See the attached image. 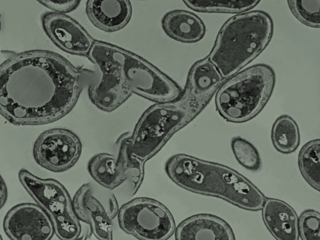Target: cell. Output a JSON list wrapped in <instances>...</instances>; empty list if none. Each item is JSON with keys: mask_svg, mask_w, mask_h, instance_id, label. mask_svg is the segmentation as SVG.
<instances>
[{"mask_svg": "<svg viewBox=\"0 0 320 240\" xmlns=\"http://www.w3.org/2000/svg\"><path fill=\"white\" fill-rule=\"evenodd\" d=\"M41 21L48 36L63 50L73 54L89 52L93 44L92 40L84 30L68 16L49 12L43 14Z\"/></svg>", "mask_w": 320, "mask_h": 240, "instance_id": "cell-11", "label": "cell"}, {"mask_svg": "<svg viewBox=\"0 0 320 240\" xmlns=\"http://www.w3.org/2000/svg\"><path fill=\"white\" fill-rule=\"evenodd\" d=\"M320 215L315 212L307 211L302 215L299 226L303 240H320Z\"/></svg>", "mask_w": 320, "mask_h": 240, "instance_id": "cell-23", "label": "cell"}, {"mask_svg": "<svg viewBox=\"0 0 320 240\" xmlns=\"http://www.w3.org/2000/svg\"><path fill=\"white\" fill-rule=\"evenodd\" d=\"M20 183L47 214L57 236L62 240L78 239L82 232L80 221L74 211L72 200L64 186L53 178H42L22 168L18 173Z\"/></svg>", "mask_w": 320, "mask_h": 240, "instance_id": "cell-5", "label": "cell"}, {"mask_svg": "<svg viewBox=\"0 0 320 240\" xmlns=\"http://www.w3.org/2000/svg\"><path fill=\"white\" fill-rule=\"evenodd\" d=\"M117 215L121 229L140 239H166L174 231V222L169 212L161 203L151 199L132 200L119 208Z\"/></svg>", "mask_w": 320, "mask_h": 240, "instance_id": "cell-6", "label": "cell"}, {"mask_svg": "<svg viewBox=\"0 0 320 240\" xmlns=\"http://www.w3.org/2000/svg\"><path fill=\"white\" fill-rule=\"evenodd\" d=\"M320 140H312L302 148L298 156L300 171L305 179L317 189H320Z\"/></svg>", "mask_w": 320, "mask_h": 240, "instance_id": "cell-18", "label": "cell"}, {"mask_svg": "<svg viewBox=\"0 0 320 240\" xmlns=\"http://www.w3.org/2000/svg\"><path fill=\"white\" fill-rule=\"evenodd\" d=\"M120 62L125 82L132 93L158 102L173 100L181 94L174 82L140 56L123 50Z\"/></svg>", "mask_w": 320, "mask_h": 240, "instance_id": "cell-7", "label": "cell"}, {"mask_svg": "<svg viewBox=\"0 0 320 240\" xmlns=\"http://www.w3.org/2000/svg\"><path fill=\"white\" fill-rule=\"evenodd\" d=\"M271 138L273 145L278 151L284 154L292 153L296 150L300 144L298 126L290 116L282 115L272 125Z\"/></svg>", "mask_w": 320, "mask_h": 240, "instance_id": "cell-17", "label": "cell"}, {"mask_svg": "<svg viewBox=\"0 0 320 240\" xmlns=\"http://www.w3.org/2000/svg\"><path fill=\"white\" fill-rule=\"evenodd\" d=\"M40 4L55 12L64 14L76 8L80 3L78 0H39Z\"/></svg>", "mask_w": 320, "mask_h": 240, "instance_id": "cell-25", "label": "cell"}, {"mask_svg": "<svg viewBox=\"0 0 320 240\" xmlns=\"http://www.w3.org/2000/svg\"><path fill=\"white\" fill-rule=\"evenodd\" d=\"M87 168L96 182L109 189L116 188L128 179L124 170L117 165L116 158L108 153L102 152L93 156L88 161Z\"/></svg>", "mask_w": 320, "mask_h": 240, "instance_id": "cell-16", "label": "cell"}, {"mask_svg": "<svg viewBox=\"0 0 320 240\" xmlns=\"http://www.w3.org/2000/svg\"><path fill=\"white\" fill-rule=\"evenodd\" d=\"M96 64L101 79L98 85L90 86L89 95L99 109L111 112L124 102L132 93L126 84L120 66L106 61Z\"/></svg>", "mask_w": 320, "mask_h": 240, "instance_id": "cell-10", "label": "cell"}, {"mask_svg": "<svg viewBox=\"0 0 320 240\" xmlns=\"http://www.w3.org/2000/svg\"><path fill=\"white\" fill-rule=\"evenodd\" d=\"M273 30L272 20L263 11H252L234 16L221 29L209 59L223 78H229L264 50Z\"/></svg>", "mask_w": 320, "mask_h": 240, "instance_id": "cell-3", "label": "cell"}, {"mask_svg": "<svg viewBox=\"0 0 320 240\" xmlns=\"http://www.w3.org/2000/svg\"><path fill=\"white\" fill-rule=\"evenodd\" d=\"M231 148L237 162L247 169L257 171L260 169L262 162L259 153L250 142L239 136L233 137Z\"/></svg>", "mask_w": 320, "mask_h": 240, "instance_id": "cell-21", "label": "cell"}, {"mask_svg": "<svg viewBox=\"0 0 320 240\" xmlns=\"http://www.w3.org/2000/svg\"><path fill=\"white\" fill-rule=\"evenodd\" d=\"M4 231L14 240H48L54 230L45 212L37 204L19 203L7 213L3 221Z\"/></svg>", "mask_w": 320, "mask_h": 240, "instance_id": "cell-9", "label": "cell"}, {"mask_svg": "<svg viewBox=\"0 0 320 240\" xmlns=\"http://www.w3.org/2000/svg\"><path fill=\"white\" fill-rule=\"evenodd\" d=\"M89 225L91 232L98 239H112V219L103 206L96 198L92 196L87 206Z\"/></svg>", "mask_w": 320, "mask_h": 240, "instance_id": "cell-19", "label": "cell"}, {"mask_svg": "<svg viewBox=\"0 0 320 240\" xmlns=\"http://www.w3.org/2000/svg\"><path fill=\"white\" fill-rule=\"evenodd\" d=\"M87 9L92 21L100 28L112 31L124 26L129 20L132 8L127 0H90Z\"/></svg>", "mask_w": 320, "mask_h": 240, "instance_id": "cell-14", "label": "cell"}, {"mask_svg": "<svg viewBox=\"0 0 320 240\" xmlns=\"http://www.w3.org/2000/svg\"><path fill=\"white\" fill-rule=\"evenodd\" d=\"M288 4L295 17L303 24L319 28L320 0H288Z\"/></svg>", "mask_w": 320, "mask_h": 240, "instance_id": "cell-22", "label": "cell"}, {"mask_svg": "<svg viewBox=\"0 0 320 240\" xmlns=\"http://www.w3.org/2000/svg\"><path fill=\"white\" fill-rule=\"evenodd\" d=\"M276 76L265 64L251 66L230 78L220 87L216 97L219 113L228 121L242 122L263 109L273 93Z\"/></svg>", "mask_w": 320, "mask_h": 240, "instance_id": "cell-4", "label": "cell"}, {"mask_svg": "<svg viewBox=\"0 0 320 240\" xmlns=\"http://www.w3.org/2000/svg\"><path fill=\"white\" fill-rule=\"evenodd\" d=\"M119 209L116 198L113 195H111L109 200V209L108 212L112 219L118 215Z\"/></svg>", "mask_w": 320, "mask_h": 240, "instance_id": "cell-26", "label": "cell"}, {"mask_svg": "<svg viewBox=\"0 0 320 240\" xmlns=\"http://www.w3.org/2000/svg\"><path fill=\"white\" fill-rule=\"evenodd\" d=\"M92 188L89 183L83 184L78 189L72 200L74 211L80 221L89 225V220L87 207L88 202L92 196Z\"/></svg>", "mask_w": 320, "mask_h": 240, "instance_id": "cell-24", "label": "cell"}, {"mask_svg": "<svg viewBox=\"0 0 320 240\" xmlns=\"http://www.w3.org/2000/svg\"><path fill=\"white\" fill-rule=\"evenodd\" d=\"M78 69L47 50L15 53L0 66V112L17 125L45 124L68 113L81 91Z\"/></svg>", "mask_w": 320, "mask_h": 240, "instance_id": "cell-1", "label": "cell"}, {"mask_svg": "<svg viewBox=\"0 0 320 240\" xmlns=\"http://www.w3.org/2000/svg\"><path fill=\"white\" fill-rule=\"evenodd\" d=\"M175 237L178 240H234L228 225L216 216L207 214L193 216L178 227Z\"/></svg>", "mask_w": 320, "mask_h": 240, "instance_id": "cell-12", "label": "cell"}, {"mask_svg": "<svg viewBox=\"0 0 320 240\" xmlns=\"http://www.w3.org/2000/svg\"><path fill=\"white\" fill-rule=\"evenodd\" d=\"M8 189L5 182L1 176L0 178V208H1L5 204L8 198Z\"/></svg>", "mask_w": 320, "mask_h": 240, "instance_id": "cell-27", "label": "cell"}, {"mask_svg": "<svg viewBox=\"0 0 320 240\" xmlns=\"http://www.w3.org/2000/svg\"><path fill=\"white\" fill-rule=\"evenodd\" d=\"M170 177L189 190L216 196L251 210L262 207L264 198L249 180L224 165L180 154L172 162Z\"/></svg>", "mask_w": 320, "mask_h": 240, "instance_id": "cell-2", "label": "cell"}, {"mask_svg": "<svg viewBox=\"0 0 320 240\" xmlns=\"http://www.w3.org/2000/svg\"><path fill=\"white\" fill-rule=\"evenodd\" d=\"M184 3L194 10L204 12L237 13L252 8L259 0H184Z\"/></svg>", "mask_w": 320, "mask_h": 240, "instance_id": "cell-20", "label": "cell"}, {"mask_svg": "<svg viewBox=\"0 0 320 240\" xmlns=\"http://www.w3.org/2000/svg\"><path fill=\"white\" fill-rule=\"evenodd\" d=\"M82 144L77 135L66 128H56L44 131L35 141L33 155L36 162L51 172L67 171L77 162Z\"/></svg>", "mask_w": 320, "mask_h": 240, "instance_id": "cell-8", "label": "cell"}, {"mask_svg": "<svg viewBox=\"0 0 320 240\" xmlns=\"http://www.w3.org/2000/svg\"><path fill=\"white\" fill-rule=\"evenodd\" d=\"M162 28L169 37L184 42H195L203 36L204 25L194 14L185 10L176 9L170 11L163 16Z\"/></svg>", "mask_w": 320, "mask_h": 240, "instance_id": "cell-15", "label": "cell"}, {"mask_svg": "<svg viewBox=\"0 0 320 240\" xmlns=\"http://www.w3.org/2000/svg\"><path fill=\"white\" fill-rule=\"evenodd\" d=\"M262 215L266 225L277 239H298L297 217L287 204L278 200L269 199L264 205Z\"/></svg>", "mask_w": 320, "mask_h": 240, "instance_id": "cell-13", "label": "cell"}]
</instances>
